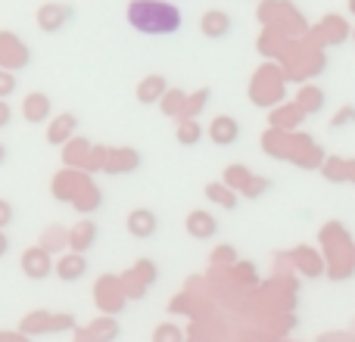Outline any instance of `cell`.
<instances>
[{"label": "cell", "instance_id": "6da1fadb", "mask_svg": "<svg viewBox=\"0 0 355 342\" xmlns=\"http://www.w3.org/2000/svg\"><path fill=\"white\" fill-rule=\"evenodd\" d=\"M128 25L137 35L147 37H172L181 31L184 16L168 0H131L128 3Z\"/></svg>", "mask_w": 355, "mask_h": 342}, {"label": "cell", "instance_id": "7a4b0ae2", "mask_svg": "<svg viewBox=\"0 0 355 342\" xmlns=\"http://www.w3.org/2000/svg\"><path fill=\"white\" fill-rule=\"evenodd\" d=\"M156 227H159V218H156V212H150V208H135V212L128 215V231H131V237L150 240V237L156 233Z\"/></svg>", "mask_w": 355, "mask_h": 342}, {"label": "cell", "instance_id": "3957f363", "mask_svg": "<svg viewBox=\"0 0 355 342\" xmlns=\"http://www.w3.org/2000/svg\"><path fill=\"white\" fill-rule=\"evenodd\" d=\"M69 19H72V6H62V3L41 6V12H37V25H41L44 31H50V35H56Z\"/></svg>", "mask_w": 355, "mask_h": 342}, {"label": "cell", "instance_id": "277c9868", "mask_svg": "<svg viewBox=\"0 0 355 342\" xmlns=\"http://www.w3.org/2000/svg\"><path fill=\"white\" fill-rule=\"evenodd\" d=\"M22 268L31 280H44V277L53 271V264H50V255L44 249H28L22 258Z\"/></svg>", "mask_w": 355, "mask_h": 342}, {"label": "cell", "instance_id": "5b68a950", "mask_svg": "<svg viewBox=\"0 0 355 342\" xmlns=\"http://www.w3.org/2000/svg\"><path fill=\"white\" fill-rule=\"evenodd\" d=\"M231 28H234V19L221 10H209L206 16H202V35L206 37H227Z\"/></svg>", "mask_w": 355, "mask_h": 342}, {"label": "cell", "instance_id": "8992f818", "mask_svg": "<svg viewBox=\"0 0 355 342\" xmlns=\"http://www.w3.org/2000/svg\"><path fill=\"white\" fill-rule=\"evenodd\" d=\"M209 137H212L218 147H231V143H237L240 128H237V122H234V118L221 116V118H215V122H212V128H209Z\"/></svg>", "mask_w": 355, "mask_h": 342}, {"label": "cell", "instance_id": "52a82bcc", "mask_svg": "<svg viewBox=\"0 0 355 342\" xmlns=\"http://www.w3.org/2000/svg\"><path fill=\"white\" fill-rule=\"evenodd\" d=\"M187 231H190V237H196V240H209L218 233V224H215V218L209 212H193L187 218Z\"/></svg>", "mask_w": 355, "mask_h": 342}, {"label": "cell", "instance_id": "ba28073f", "mask_svg": "<svg viewBox=\"0 0 355 342\" xmlns=\"http://www.w3.org/2000/svg\"><path fill=\"white\" fill-rule=\"evenodd\" d=\"M85 271H87L85 255H66V258H60V264H56V274H60V280H66V283L81 280Z\"/></svg>", "mask_w": 355, "mask_h": 342}, {"label": "cell", "instance_id": "9c48e42d", "mask_svg": "<svg viewBox=\"0 0 355 342\" xmlns=\"http://www.w3.org/2000/svg\"><path fill=\"white\" fill-rule=\"evenodd\" d=\"M166 87H168V81L162 78V75H150V78H144L141 87H137V100H141V103H156V100L166 93Z\"/></svg>", "mask_w": 355, "mask_h": 342}, {"label": "cell", "instance_id": "30bf717a", "mask_svg": "<svg viewBox=\"0 0 355 342\" xmlns=\"http://www.w3.org/2000/svg\"><path fill=\"white\" fill-rule=\"evenodd\" d=\"M47 116H50V97H44V93L28 97V103H25V118H28V122H44Z\"/></svg>", "mask_w": 355, "mask_h": 342}, {"label": "cell", "instance_id": "8fae6325", "mask_svg": "<svg viewBox=\"0 0 355 342\" xmlns=\"http://www.w3.org/2000/svg\"><path fill=\"white\" fill-rule=\"evenodd\" d=\"M75 116H62L60 122L53 125V131H50V143H56V147H60V143H66L69 137H72V131H75Z\"/></svg>", "mask_w": 355, "mask_h": 342}, {"label": "cell", "instance_id": "7c38bea8", "mask_svg": "<svg viewBox=\"0 0 355 342\" xmlns=\"http://www.w3.org/2000/svg\"><path fill=\"white\" fill-rule=\"evenodd\" d=\"M206 196H209V199H215V202H221L225 208H237V196L227 193L225 187H215V183H209V187H206Z\"/></svg>", "mask_w": 355, "mask_h": 342}, {"label": "cell", "instance_id": "4fadbf2b", "mask_svg": "<svg viewBox=\"0 0 355 342\" xmlns=\"http://www.w3.org/2000/svg\"><path fill=\"white\" fill-rule=\"evenodd\" d=\"M200 125L196 122H187V125H181V128H178V143H196L200 141Z\"/></svg>", "mask_w": 355, "mask_h": 342}, {"label": "cell", "instance_id": "5bb4252c", "mask_svg": "<svg viewBox=\"0 0 355 342\" xmlns=\"http://www.w3.org/2000/svg\"><path fill=\"white\" fill-rule=\"evenodd\" d=\"M12 221V206L6 199H0V227H6Z\"/></svg>", "mask_w": 355, "mask_h": 342}, {"label": "cell", "instance_id": "9a60e30c", "mask_svg": "<svg viewBox=\"0 0 355 342\" xmlns=\"http://www.w3.org/2000/svg\"><path fill=\"white\" fill-rule=\"evenodd\" d=\"M10 118H12L10 106H6V103H0V128H6V125H10Z\"/></svg>", "mask_w": 355, "mask_h": 342}, {"label": "cell", "instance_id": "2e32d148", "mask_svg": "<svg viewBox=\"0 0 355 342\" xmlns=\"http://www.w3.org/2000/svg\"><path fill=\"white\" fill-rule=\"evenodd\" d=\"M6 252H10V237H6V233H0V258H3Z\"/></svg>", "mask_w": 355, "mask_h": 342}, {"label": "cell", "instance_id": "e0dca14e", "mask_svg": "<svg viewBox=\"0 0 355 342\" xmlns=\"http://www.w3.org/2000/svg\"><path fill=\"white\" fill-rule=\"evenodd\" d=\"M3 162H6V147L0 143V165H3Z\"/></svg>", "mask_w": 355, "mask_h": 342}]
</instances>
